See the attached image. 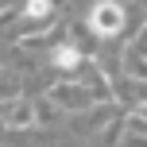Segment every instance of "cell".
Listing matches in <instances>:
<instances>
[{"mask_svg": "<svg viewBox=\"0 0 147 147\" xmlns=\"http://www.w3.org/2000/svg\"><path fill=\"white\" fill-rule=\"evenodd\" d=\"M89 23H93L97 35H116V31L124 27V8H120L116 0H101V4L93 8V16H89Z\"/></svg>", "mask_w": 147, "mask_h": 147, "instance_id": "obj_1", "label": "cell"}, {"mask_svg": "<svg viewBox=\"0 0 147 147\" xmlns=\"http://www.w3.org/2000/svg\"><path fill=\"white\" fill-rule=\"evenodd\" d=\"M78 62H81V54H78V47H58V51H54V66H62V70H74V66H78Z\"/></svg>", "mask_w": 147, "mask_h": 147, "instance_id": "obj_2", "label": "cell"}, {"mask_svg": "<svg viewBox=\"0 0 147 147\" xmlns=\"http://www.w3.org/2000/svg\"><path fill=\"white\" fill-rule=\"evenodd\" d=\"M47 12H51V0H27V8H23L27 20H43Z\"/></svg>", "mask_w": 147, "mask_h": 147, "instance_id": "obj_3", "label": "cell"}]
</instances>
